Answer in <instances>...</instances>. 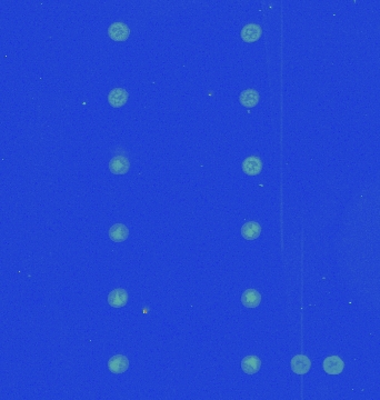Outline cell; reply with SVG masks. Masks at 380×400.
<instances>
[{
  "label": "cell",
  "mask_w": 380,
  "mask_h": 400,
  "mask_svg": "<svg viewBox=\"0 0 380 400\" xmlns=\"http://www.w3.org/2000/svg\"><path fill=\"white\" fill-rule=\"evenodd\" d=\"M311 362L307 356L297 355L291 359V369L297 374H305L310 370Z\"/></svg>",
  "instance_id": "obj_9"
},
{
  "label": "cell",
  "mask_w": 380,
  "mask_h": 400,
  "mask_svg": "<svg viewBox=\"0 0 380 400\" xmlns=\"http://www.w3.org/2000/svg\"><path fill=\"white\" fill-rule=\"evenodd\" d=\"M242 170L248 176H257L263 170V161L256 156H250L242 161Z\"/></svg>",
  "instance_id": "obj_5"
},
{
  "label": "cell",
  "mask_w": 380,
  "mask_h": 400,
  "mask_svg": "<svg viewBox=\"0 0 380 400\" xmlns=\"http://www.w3.org/2000/svg\"><path fill=\"white\" fill-rule=\"evenodd\" d=\"M108 35L115 41H124L128 39L130 35V29L123 22H114L111 23L108 28Z\"/></svg>",
  "instance_id": "obj_1"
},
{
  "label": "cell",
  "mask_w": 380,
  "mask_h": 400,
  "mask_svg": "<svg viewBox=\"0 0 380 400\" xmlns=\"http://www.w3.org/2000/svg\"><path fill=\"white\" fill-rule=\"evenodd\" d=\"M128 102V92L123 88H115L110 90L108 95V103L111 107L120 108Z\"/></svg>",
  "instance_id": "obj_6"
},
{
  "label": "cell",
  "mask_w": 380,
  "mask_h": 400,
  "mask_svg": "<svg viewBox=\"0 0 380 400\" xmlns=\"http://www.w3.org/2000/svg\"><path fill=\"white\" fill-rule=\"evenodd\" d=\"M239 102L244 107L247 108L255 107L259 102V93L255 89H246L240 93Z\"/></svg>",
  "instance_id": "obj_14"
},
{
  "label": "cell",
  "mask_w": 380,
  "mask_h": 400,
  "mask_svg": "<svg viewBox=\"0 0 380 400\" xmlns=\"http://www.w3.org/2000/svg\"><path fill=\"white\" fill-rule=\"evenodd\" d=\"M261 368V360L257 356H247L241 360V369L247 374L257 373Z\"/></svg>",
  "instance_id": "obj_10"
},
{
  "label": "cell",
  "mask_w": 380,
  "mask_h": 400,
  "mask_svg": "<svg viewBox=\"0 0 380 400\" xmlns=\"http://www.w3.org/2000/svg\"><path fill=\"white\" fill-rule=\"evenodd\" d=\"M128 292L122 288H117L110 291L108 295V304L113 308H122L128 303Z\"/></svg>",
  "instance_id": "obj_4"
},
{
  "label": "cell",
  "mask_w": 380,
  "mask_h": 400,
  "mask_svg": "<svg viewBox=\"0 0 380 400\" xmlns=\"http://www.w3.org/2000/svg\"><path fill=\"white\" fill-rule=\"evenodd\" d=\"M261 234V226L256 221H248L241 227V236L247 240L257 239Z\"/></svg>",
  "instance_id": "obj_12"
},
{
  "label": "cell",
  "mask_w": 380,
  "mask_h": 400,
  "mask_svg": "<svg viewBox=\"0 0 380 400\" xmlns=\"http://www.w3.org/2000/svg\"><path fill=\"white\" fill-rule=\"evenodd\" d=\"M241 303L247 308H256L261 303V295L256 289H247L242 293Z\"/></svg>",
  "instance_id": "obj_11"
},
{
  "label": "cell",
  "mask_w": 380,
  "mask_h": 400,
  "mask_svg": "<svg viewBox=\"0 0 380 400\" xmlns=\"http://www.w3.org/2000/svg\"><path fill=\"white\" fill-rule=\"evenodd\" d=\"M263 34V29L257 23H248L241 29V38L246 42L257 41Z\"/></svg>",
  "instance_id": "obj_7"
},
{
  "label": "cell",
  "mask_w": 380,
  "mask_h": 400,
  "mask_svg": "<svg viewBox=\"0 0 380 400\" xmlns=\"http://www.w3.org/2000/svg\"><path fill=\"white\" fill-rule=\"evenodd\" d=\"M129 230L123 223H116L109 229L110 239L115 242H122L128 238Z\"/></svg>",
  "instance_id": "obj_13"
},
{
  "label": "cell",
  "mask_w": 380,
  "mask_h": 400,
  "mask_svg": "<svg viewBox=\"0 0 380 400\" xmlns=\"http://www.w3.org/2000/svg\"><path fill=\"white\" fill-rule=\"evenodd\" d=\"M109 169L115 174H124L130 169V162L123 156H116L109 161Z\"/></svg>",
  "instance_id": "obj_8"
},
{
  "label": "cell",
  "mask_w": 380,
  "mask_h": 400,
  "mask_svg": "<svg viewBox=\"0 0 380 400\" xmlns=\"http://www.w3.org/2000/svg\"><path fill=\"white\" fill-rule=\"evenodd\" d=\"M322 367L328 374H339L344 371L345 362L338 356H330L323 360Z\"/></svg>",
  "instance_id": "obj_3"
},
{
  "label": "cell",
  "mask_w": 380,
  "mask_h": 400,
  "mask_svg": "<svg viewBox=\"0 0 380 400\" xmlns=\"http://www.w3.org/2000/svg\"><path fill=\"white\" fill-rule=\"evenodd\" d=\"M129 368V360L123 355H115L108 360V369L115 374H120L127 371Z\"/></svg>",
  "instance_id": "obj_2"
}]
</instances>
